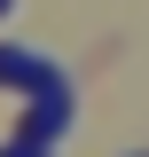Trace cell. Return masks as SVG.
Here are the masks:
<instances>
[{
    "label": "cell",
    "mask_w": 149,
    "mask_h": 157,
    "mask_svg": "<svg viewBox=\"0 0 149 157\" xmlns=\"http://www.w3.org/2000/svg\"><path fill=\"white\" fill-rule=\"evenodd\" d=\"M0 157H55V149H39V141H8Z\"/></svg>",
    "instance_id": "cell-2"
},
{
    "label": "cell",
    "mask_w": 149,
    "mask_h": 157,
    "mask_svg": "<svg viewBox=\"0 0 149 157\" xmlns=\"http://www.w3.org/2000/svg\"><path fill=\"white\" fill-rule=\"evenodd\" d=\"M0 8H16V0H0Z\"/></svg>",
    "instance_id": "cell-3"
},
{
    "label": "cell",
    "mask_w": 149,
    "mask_h": 157,
    "mask_svg": "<svg viewBox=\"0 0 149 157\" xmlns=\"http://www.w3.org/2000/svg\"><path fill=\"white\" fill-rule=\"evenodd\" d=\"M0 86H32V94H47V86H63V71L39 47H0Z\"/></svg>",
    "instance_id": "cell-1"
}]
</instances>
